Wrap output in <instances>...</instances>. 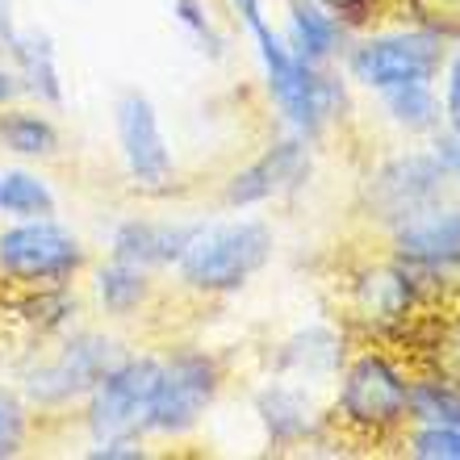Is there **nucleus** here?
<instances>
[{
	"instance_id": "1",
	"label": "nucleus",
	"mask_w": 460,
	"mask_h": 460,
	"mask_svg": "<svg viewBox=\"0 0 460 460\" xmlns=\"http://www.w3.org/2000/svg\"><path fill=\"white\" fill-rule=\"evenodd\" d=\"M226 4L234 13V22L252 38L268 105L277 110L280 126L318 143L351 110V80L343 75V67L340 63L314 67V63L297 59L285 34H280V25H272L268 0H226Z\"/></svg>"
},
{
	"instance_id": "2",
	"label": "nucleus",
	"mask_w": 460,
	"mask_h": 460,
	"mask_svg": "<svg viewBox=\"0 0 460 460\" xmlns=\"http://www.w3.org/2000/svg\"><path fill=\"white\" fill-rule=\"evenodd\" d=\"M130 343L113 335L105 327H72L55 335V340H30V348L13 364L9 385L30 402V411L42 414H63L80 411V402L101 385V376L113 364L130 356Z\"/></svg>"
},
{
	"instance_id": "3",
	"label": "nucleus",
	"mask_w": 460,
	"mask_h": 460,
	"mask_svg": "<svg viewBox=\"0 0 460 460\" xmlns=\"http://www.w3.org/2000/svg\"><path fill=\"white\" fill-rule=\"evenodd\" d=\"M411 381L414 368L398 348H351L327 402L343 444H398L402 427L411 423Z\"/></svg>"
},
{
	"instance_id": "4",
	"label": "nucleus",
	"mask_w": 460,
	"mask_h": 460,
	"mask_svg": "<svg viewBox=\"0 0 460 460\" xmlns=\"http://www.w3.org/2000/svg\"><path fill=\"white\" fill-rule=\"evenodd\" d=\"M277 255V230L268 218L243 209L234 218H206L181 252L172 280L176 289L201 302L234 297L252 285Z\"/></svg>"
},
{
	"instance_id": "5",
	"label": "nucleus",
	"mask_w": 460,
	"mask_h": 460,
	"mask_svg": "<svg viewBox=\"0 0 460 460\" xmlns=\"http://www.w3.org/2000/svg\"><path fill=\"white\" fill-rule=\"evenodd\" d=\"M427 305L431 297L423 289V277L389 252L381 260L356 264L343 280V327L364 343L402 348Z\"/></svg>"
},
{
	"instance_id": "6",
	"label": "nucleus",
	"mask_w": 460,
	"mask_h": 460,
	"mask_svg": "<svg viewBox=\"0 0 460 460\" xmlns=\"http://www.w3.org/2000/svg\"><path fill=\"white\" fill-rule=\"evenodd\" d=\"M222 389H226V364L218 351L201 348V343H176V348L159 351V389L146 439L181 444L197 436L209 411L218 406Z\"/></svg>"
},
{
	"instance_id": "7",
	"label": "nucleus",
	"mask_w": 460,
	"mask_h": 460,
	"mask_svg": "<svg viewBox=\"0 0 460 460\" xmlns=\"http://www.w3.org/2000/svg\"><path fill=\"white\" fill-rule=\"evenodd\" d=\"M452 50V38L427 25H394V30H360L343 50V75L351 88L364 93H385L398 84H419V80H439L444 59Z\"/></svg>"
},
{
	"instance_id": "8",
	"label": "nucleus",
	"mask_w": 460,
	"mask_h": 460,
	"mask_svg": "<svg viewBox=\"0 0 460 460\" xmlns=\"http://www.w3.org/2000/svg\"><path fill=\"white\" fill-rule=\"evenodd\" d=\"M448 193H456L448 155L436 138H427L423 146H402V151L368 168L360 184V214L385 234V230H394L398 222H406L411 214H419Z\"/></svg>"
},
{
	"instance_id": "9",
	"label": "nucleus",
	"mask_w": 460,
	"mask_h": 460,
	"mask_svg": "<svg viewBox=\"0 0 460 460\" xmlns=\"http://www.w3.org/2000/svg\"><path fill=\"white\" fill-rule=\"evenodd\" d=\"M93 268L80 230L55 218H4L0 226V285L34 289V285H75Z\"/></svg>"
},
{
	"instance_id": "10",
	"label": "nucleus",
	"mask_w": 460,
	"mask_h": 460,
	"mask_svg": "<svg viewBox=\"0 0 460 460\" xmlns=\"http://www.w3.org/2000/svg\"><path fill=\"white\" fill-rule=\"evenodd\" d=\"M385 252L423 277L431 302L460 297V193L431 201L394 230H385Z\"/></svg>"
},
{
	"instance_id": "11",
	"label": "nucleus",
	"mask_w": 460,
	"mask_h": 460,
	"mask_svg": "<svg viewBox=\"0 0 460 460\" xmlns=\"http://www.w3.org/2000/svg\"><path fill=\"white\" fill-rule=\"evenodd\" d=\"M159 389V351H130L101 376V385L80 402L84 444L97 439H146L151 406Z\"/></svg>"
},
{
	"instance_id": "12",
	"label": "nucleus",
	"mask_w": 460,
	"mask_h": 460,
	"mask_svg": "<svg viewBox=\"0 0 460 460\" xmlns=\"http://www.w3.org/2000/svg\"><path fill=\"white\" fill-rule=\"evenodd\" d=\"M113 138H118L121 172L134 193L143 197H168L181 181V164L168 143L159 105L143 88H121L113 97Z\"/></svg>"
},
{
	"instance_id": "13",
	"label": "nucleus",
	"mask_w": 460,
	"mask_h": 460,
	"mask_svg": "<svg viewBox=\"0 0 460 460\" xmlns=\"http://www.w3.org/2000/svg\"><path fill=\"white\" fill-rule=\"evenodd\" d=\"M252 414L272 452H314L323 444L343 439L331 423V406L323 402V389L289 381V376H268L252 394Z\"/></svg>"
},
{
	"instance_id": "14",
	"label": "nucleus",
	"mask_w": 460,
	"mask_h": 460,
	"mask_svg": "<svg viewBox=\"0 0 460 460\" xmlns=\"http://www.w3.org/2000/svg\"><path fill=\"white\" fill-rule=\"evenodd\" d=\"M314 146L302 134H277L272 143L260 151L255 159H247L243 168H234L222 181V209L230 214H243V209H260L272 206V201H285V197L302 193L310 176H314Z\"/></svg>"
},
{
	"instance_id": "15",
	"label": "nucleus",
	"mask_w": 460,
	"mask_h": 460,
	"mask_svg": "<svg viewBox=\"0 0 460 460\" xmlns=\"http://www.w3.org/2000/svg\"><path fill=\"white\" fill-rule=\"evenodd\" d=\"M351 343H356V335L343 323H305L272 348L268 368H272V376H289V381H302V385L331 389L335 376L343 373V364H348Z\"/></svg>"
},
{
	"instance_id": "16",
	"label": "nucleus",
	"mask_w": 460,
	"mask_h": 460,
	"mask_svg": "<svg viewBox=\"0 0 460 460\" xmlns=\"http://www.w3.org/2000/svg\"><path fill=\"white\" fill-rule=\"evenodd\" d=\"M206 218H151V214H130V218L113 222L110 239H105V255L138 264L146 272H172L181 252L189 247V239L197 234Z\"/></svg>"
},
{
	"instance_id": "17",
	"label": "nucleus",
	"mask_w": 460,
	"mask_h": 460,
	"mask_svg": "<svg viewBox=\"0 0 460 460\" xmlns=\"http://www.w3.org/2000/svg\"><path fill=\"white\" fill-rule=\"evenodd\" d=\"M0 310L25 340H55L63 331L80 327L84 297L75 285H34V289H4Z\"/></svg>"
},
{
	"instance_id": "18",
	"label": "nucleus",
	"mask_w": 460,
	"mask_h": 460,
	"mask_svg": "<svg viewBox=\"0 0 460 460\" xmlns=\"http://www.w3.org/2000/svg\"><path fill=\"white\" fill-rule=\"evenodd\" d=\"M398 351L411 360L414 373L456 381L460 385V297L427 305L423 318L414 323L411 340L402 343Z\"/></svg>"
},
{
	"instance_id": "19",
	"label": "nucleus",
	"mask_w": 460,
	"mask_h": 460,
	"mask_svg": "<svg viewBox=\"0 0 460 460\" xmlns=\"http://www.w3.org/2000/svg\"><path fill=\"white\" fill-rule=\"evenodd\" d=\"M88 289H93V305L105 323H130V318L146 314L155 305L159 277L138 264L105 255L101 264L88 268Z\"/></svg>"
},
{
	"instance_id": "20",
	"label": "nucleus",
	"mask_w": 460,
	"mask_h": 460,
	"mask_svg": "<svg viewBox=\"0 0 460 460\" xmlns=\"http://www.w3.org/2000/svg\"><path fill=\"white\" fill-rule=\"evenodd\" d=\"M280 13H285V22H280L285 42L297 59L314 63V67H335L356 38L335 13L314 0H280Z\"/></svg>"
},
{
	"instance_id": "21",
	"label": "nucleus",
	"mask_w": 460,
	"mask_h": 460,
	"mask_svg": "<svg viewBox=\"0 0 460 460\" xmlns=\"http://www.w3.org/2000/svg\"><path fill=\"white\" fill-rule=\"evenodd\" d=\"M9 63L17 80H22L25 101H34L42 110H63L67 101V84H63V67H59V47L50 30L42 25H22V34L9 50Z\"/></svg>"
},
{
	"instance_id": "22",
	"label": "nucleus",
	"mask_w": 460,
	"mask_h": 460,
	"mask_svg": "<svg viewBox=\"0 0 460 460\" xmlns=\"http://www.w3.org/2000/svg\"><path fill=\"white\" fill-rule=\"evenodd\" d=\"M0 151L13 155L17 164H47L63 151V130L59 121L50 118V110L42 105H4L0 110Z\"/></svg>"
},
{
	"instance_id": "23",
	"label": "nucleus",
	"mask_w": 460,
	"mask_h": 460,
	"mask_svg": "<svg viewBox=\"0 0 460 460\" xmlns=\"http://www.w3.org/2000/svg\"><path fill=\"white\" fill-rule=\"evenodd\" d=\"M381 118L406 138H436L444 130V101H439L436 80H419V84H398L376 93Z\"/></svg>"
},
{
	"instance_id": "24",
	"label": "nucleus",
	"mask_w": 460,
	"mask_h": 460,
	"mask_svg": "<svg viewBox=\"0 0 460 460\" xmlns=\"http://www.w3.org/2000/svg\"><path fill=\"white\" fill-rule=\"evenodd\" d=\"M59 193L38 164H13L0 168V218H55Z\"/></svg>"
},
{
	"instance_id": "25",
	"label": "nucleus",
	"mask_w": 460,
	"mask_h": 460,
	"mask_svg": "<svg viewBox=\"0 0 460 460\" xmlns=\"http://www.w3.org/2000/svg\"><path fill=\"white\" fill-rule=\"evenodd\" d=\"M411 423H444L460 427V385L439 376L414 373L411 381Z\"/></svg>"
},
{
	"instance_id": "26",
	"label": "nucleus",
	"mask_w": 460,
	"mask_h": 460,
	"mask_svg": "<svg viewBox=\"0 0 460 460\" xmlns=\"http://www.w3.org/2000/svg\"><path fill=\"white\" fill-rule=\"evenodd\" d=\"M172 17H176V25H181L184 34L193 38V47L209 63H222L230 55V42L222 34L214 9H209V0H172Z\"/></svg>"
},
{
	"instance_id": "27",
	"label": "nucleus",
	"mask_w": 460,
	"mask_h": 460,
	"mask_svg": "<svg viewBox=\"0 0 460 460\" xmlns=\"http://www.w3.org/2000/svg\"><path fill=\"white\" fill-rule=\"evenodd\" d=\"M38 414L13 385H0V460H17L34 439Z\"/></svg>"
},
{
	"instance_id": "28",
	"label": "nucleus",
	"mask_w": 460,
	"mask_h": 460,
	"mask_svg": "<svg viewBox=\"0 0 460 460\" xmlns=\"http://www.w3.org/2000/svg\"><path fill=\"white\" fill-rule=\"evenodd\" d=\"M411 460H460V427L444 423H406L398 436Z\"/></svg>"
},
{
	"instance_id": "29",
	"label": "nucleus",
	"mask_w": 460,
	"mask_h": 460,
	"mask_svg": "<svg viewBox=\"0 0 460 460\" xmlns=\"http://www.w3.org/2000/svg\"><path fill=\"white\" fill-rule=\"evenodd\" d=\"M323 9H331L348 25L351 34H360V30H373V22L381 13H389V0H314Z\"/></svg>"
},
{
	"instance_id": "30",
	"label": "nucleus",
	"mask_w": 460,
	"mask_h": 460,
	"mask_svg": "<svg viewBox=\"0 0 460 460\" xmlns=\"http://www.w3.org/2000/svg\"><path fill=\"white\" fill-rule=\"evenodd\" d=\"M439 75H444V93H439V101H444V134L460 138V38H456V47L448 50Z\"/></svg>"
},
{
	"instance_id": "31",
	"label": "nucleus",
	"mask_w": 460,
	"mask_h": 460,
	"mask_svg": "<svg viewBox=\"0 0 460 460\" xmlns=\"http://www.w3.org/2000/svg\"><path fill=\"white\" fill-rule=\"evenodd\" d=\"M151 439H97L84 444V460H146Z\"/></svg>"
},
{
	"instance_id": "32",
	"label": "nucleus",
	"mask_w": 460,
	"mask_h": 460,
	"mask_svg": "<svg viewBox=\"0 0 460 460\" xmlns=\"http://www.w3.org/2000/svg\"><path fill=\"white\" fill-rule=\"evenodd\" d=\"M17 34H22V22H17V0H0V59H9Z\"/></svg>"
},
{
	"instance_id": "33",
	"label": "nucleus",
	"mask_w": 460,
	"mask_h": 460,
	"mask_svg": "<svg viewBox=\"0 0 460 460\" xmlns=\"http://www.w3.org/2000/svg\"><path fill=\"white\" fill-rule=\"evenodd\" d=\"M17 101H25L22 80H17L9 59H0V110H4V105H17Z\"/></svg>"
},
{
	"instance_id": "34",
	"label": "nucleus",
	"mask_w": 460,
	"mask_h": 460,
	"mask_svg": "<svg viewBox=\"0 0 460 460\" xmlns=\"http://www.w3.org/2000/svg\"><path fill=\"white\" fill-rule=\"evenodd\" d=\"M436 143L444 146V155H448V172H452V189L460 193V138H452V134L439 130L436 134Z\"/></svg>"
},
{
	"instance_id": "35",
	"label": "nucleus",
	"mask_w": 460,
	"mask_h": 460,
	"mask_svg": "<svg viewBox=\"0 0 460 460\" xmlns=\"http://www.w3.org/2000/svg\"><path fill=\"white\" fill-rule=\"evenodd\" d=\"M0 293H4V285H0Z\"/></svg>"
}]
</instances>
